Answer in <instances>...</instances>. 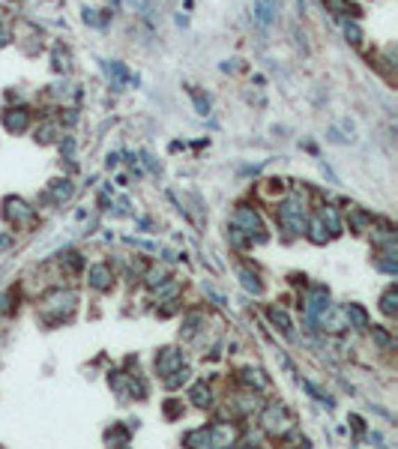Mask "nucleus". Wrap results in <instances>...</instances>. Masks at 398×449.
I'll return each instance as SVG.
<instances>
[{"mask_svg": "<svg viewBox=\"0 0 398 449\" xmlns=\"http://www.w3.org/2000/svg\"><path fill=\"white\" fill-rule=\"evenodd\" d=\"M305 222H308V216H305V192L303 195L296 192L294 198H287L285 204H278V225H282L291 237L305 234Z\"/></svg>", "mask_w": 398, "mask_h": 449, "instance_id": "1", "label": "nucleus"}, {"mask_svg": "<svg viewBox=\"0 0 398 449\" xmlns=\"http://www.w3.org/2000/svg\"><path fill=\"white\" fill-rule=\"evenodd\" d=\"M231 222H234V228H240V231H243L246 237L257 239V243H264V239H266V234H264V222H261V216L255 213V207L240 204V207L234 210Z\"/></svg>", "mask_w": 398, "mask_h": 449, "instance_id": "2", "label": "nucleus"}, {"mask_svg": "<svg viewBox=\"0 0 398 449\" xmlns=\"http://www.w3.org/2000/svg\"><path fill=\"white\" fill-rule=\"evenodd\" d=\"M291 413L285 411V404H270L266 411L261 413V425H264V432L266 434H273V437H285L287 432H291Z\"/></svg>", "mask_w": 398, "mask_h": 449, "instance_id": "3", "label": "nucleus"}, {"mask_svg": "<svg viewBox=\"0 0 398 449\" xmlns=\"http://www.w3.org/2000/svg\"><path fill=\"white\" fill-rule=\"evenodd\" d=\"M72 308H75V294H69V291H66V294L57 291V294H51V297H48L45 303H42V312L51 315V321H61V317L69 315Z\"/></svg>", "mask_w": 398, "mask_h": 449, "instance_id": "4", "label": "nucleus"}, {"mask_svg": "<svg viewBox=\"0 0 398 449\" xmlns=\"http://www.w3.org/2000/svg\"><path fill=\"white\" fill-rule=\"evenodd\" d=\"M326 306H330V294H326V287H312L308 297H305L308 321L317 324V317H321V312H326Z\"/></svg>", "mask_w": 398, "mask_h": 449, "instance_id": "5", "label": "nucleus"}, {"mask_svg": "<svg viewBox=\"0 0 398 449\" xmlns=\"http://www.w3.org/2000/svg\"><path fill=\"white\" fill-rule=\"evenodd\" d=\"M6 219L9 222H15V225H24V222H33V216H36V210L33 207H27L22 198H9L6 201Z\"/></svg>", "mask_w": 398, "mask_h": 449, "instance_id": "6", "label": "nucleus"}, {"mask_svg": "<svg viewBox=\"0 0 398 449\" xmlns=\"http://www.w3.org/2000/svg\"><path fill=\"white\" fill-rule=\"evenodd\" d=\"M183 365V351H177V347H165V351H159L156 356V372L159 375H171L174 368H180Z\"/></svg>", "mask_w": 398, "mask_h": 449, "instance_id": "7", "label": "nucleus"}, {"mask_svg": "<svg viewBox=\"0 0 398 449\" xmlns=\"http://www.w3.org/2000/svg\"><path fill=\"white\" fill-rule=\"evenodd\" d=\"M317 324H321L326 333H342V329L347 326V315L344 308H333L326 306V312H321V317H317Z\"/></svg>", "mask_w": 398, "mask_h": 449, "instance_id": "8", "label": "nucleus"}, {"mask_svg": "<svg viewBox=\"0 0 398 449\" xmlns=\"http://www.w3.org/2000/svg\"><path fill=\"white\" fill-rule=\"evenodd\" d=\"M237 443V428L231 423H218L210 428V446L222 449V446H234Z\"/></svg>", "mask_w": 398, "mask_h": 449, "instance_id": "9", "label": "nucleus"}, {"mask_svg": "<svg viewBox=\"0 0 398 449\" xmlns=\"http://www.w3.org/2000/svg\"><path fill=\"white\" fill-rule=\"evenodd\" d=\"M87 282H90V287H96V291H108V287H111V282H114L111 267L93 264L90 269H87Z\"/></svg>", "mask_w": 398, "mask_h": 449, "instance_id": "10", "label": "nucleus"}, {"mask_svg": "<svg viewBox=\"0 0 398 449\" xmlns=\"http://www.w3.org/2000/svg\"><path fill=\"white\" fill-rule=\"evenodd\" d=\"M3 126L9 129V132H24V129L31 126V114H27L24 108H9V111L3 114Z\"/></svg>", "mask_w": 398, "mask_h": 449, "instance_id": "11", "label": "nucleus"}, {"mask_svg": "<svg viewBox=\"0 0 398 449\" xmlns=\"http://www.w3.org/2000/svg\"><path fill=\"white\" fill-rule=\"evenodd\" d=\"M189 398H192L195 407H213V389L207 384H195L189 389Z\"/></svg>", "mask_w": 398, "mask_h": 449, "instance_id": "12", "label": "nucleus"}, {"mask_svg": "<svg viewBox=\"0 0 398 449\" xmlns=\"http://www.w3.org/2000/svg\"><path fill=\"white\" fill-rule=\"evenodd\" d=\"M305 234H308V239H312V243H317V246H324L326 239H330V231L324 228L321 216H315L312 222H305Z\"/></svg>", "mask_w": 398, "mask_h": 449, "instance_id": "13", "label": "nucleus"}, {"mask_svg": "<svg viewBox=\"0 0 398 449\" xmlns=\"http://www.w3.org/2000/svg\"><path fill=\"white\" fill-rule=\"evenodd\" d=\"M317 216H321V222H324L326 231H330V237L342 234V219H338V213L333 207H321V213H317Z\"/></svg>", "mask_w": 398, "mask_h": 449, "instance_id": "14", "label": "nucleus"}, {"mask_svg": "<svg viewBox=\"0 0 398 449\" xmlns=\"http://www.w3.org/2000/svg\"><path fill=\"white\" fill-rule=\"evenodd\" d=\"M270 321L282 329V333L287 336V338H294V324H291V317H287V312L285 308H278V306H273L270 308Z\"/></svg>", "mask_w": 398, "mask_h": 449, "instance_id": "15", "label": "nucleus"}, {"mask_svg": "<svg viewBox=\"0 0 398 449\" xmlns=\"http://www.w3.org/2000/svg\"><path fill=\"white\" fill-rule=\"evenodd\" d=\"M344 315H347V321H351V326H356V329H365V326H368V315H365L363 306L347 303V306H344Z\"/></svg>", "mask_w": 398, "mask_h": 449, "instance_id": "16", "label": "nucleus"}, {"mask_svg": "<svg viewBox=\"0 0 398 449\" xmlns=\"http://www.w3.org/2000/svg\"><path fill=\"white\" fill-rule=\"evenodd\" d=\"M240 285L246 287L248 294H255V297L264 294V282L257 278V273H252V269H240Z\"/></svg>", "mask_w": 398, "mask_h": 449, "instance_id": "17", "label": "nucleus"}, {"mask_svg": "<svg viewBox=\"0 0 398 449\" xmlns=\"http://www.w3.org/2000/svg\"><path fill=\"white\" fill-rule=\"evenodd\" d=\"M189 381H192V372H189L186 365L174 368L171 375H165V386H168V389H180V386H186Z\"/></svg>", "mask_w": 398, "mask_h": 449, "instance_id": "18", "label": "nucleus"}, {"mask_svg": "<svg viewBox=\"0 0 398 449\" xmlns=\"http://www.w3.org/2000/svg\"><path fill=\"white\" fill-rule=\"evenodd\" d=\"M243 384L252 386V389H266V386H270V381H266V375L261 372V368H246V372H243Z\"/></svg>", "mask_w": 398, "mask_h": 449, "instance_id": "19", "label": "nucleus"}, {"mask_svg": "<svg viewBox=\"0 0 398 449\" xmlns=\"http://www.w3.org/2000/svg\"><path fill=\"white\" fill-rule=\"evenodd\" d=\"M183 443L186 446H210V428L207 425H201V428H195V432H189L186 437H183Z\"/></svg>", "mask_w": 398, "mask_h": 449, "instance_id": "20", "label": "nucleus"}, {"mask_svg": "<svg viewBox=\"0 0 398 449\" xmlns=\"http://www.w3.org/2000/svg\"><path fill=\"white\" fill-rule=\"evenodd\" d=\"M395 246L392 249H386V252H381V255H377V269H383V273H390V276H395L398 273V264H395Z\"/></svg>", "mask_w": 398, "mask_h": 449, "instance_id": "21", "label": "nucleus"}, {"mask_svg": "<svg viewBox=\"0 0 398 449\" xmlns=\"http://www.w3.org/2000/svg\"><path fill=\"white\" fill-rule=\"evenodd\" d=\"M381 312L386 317H395L398 315V291H395V287H390V291L381 297Z\"/></svg>", "mask_w": 398, "mask_h": 449, "instance_id": "22", "label": "nucleus"}, {"mask_svg": "<svg viewBox=\"0 0 398 449\" xmlns=\"http://www.w3.org/2000/svg\"><path fill=\"white\" fill-rule=\"evenodd\" d=\"M57 135H61V126L57 123H45L42 129H36V141L39 144H51V141H57Z\"/></svg>", "mask_w": 398, "mask_h": 449, "instance_id": "23", "label": "nucleus"}, {"mask_svg": "<svg viewBox=\"0 0 398 449\" xmlns=\"http://www.w3.org/2000/svg\"><path fill=\"white\" fill-rule=\"evenodd\" d=\"M105 72H108V78H114V84H117V87L126 84V81H132V75H129L120 63H105Z\"/></svg>", "mask_w": 398, "mask_h": 449, "instance_id": "24", "label": "nucleus"}, {"mask_svg": "<svg viewBox=\"0 0 398 449\" xmlns=\"http://www.w3.org/2000/svg\"><path fill=\"white\" fill-rule=\"evenodd\" d=\"M201 324H204V317L198 315V312H195V315H189V317H186V324H183V329H180L183 338H192V336L198 333V329H201Z\"/></svg>", "mask_w": 398, "mask_h": 449, "instance_id": "25", "label": "nucleus"}, {"mask_svg": "<svg viewBox=\"0 0 398 449\" xmlns=\"http://www.w3.org/2000/svg\"><path fill=\"white\" fill-rule=\"evenodd\" d=\"M303 389H305V393H308V395L315 398V402H321V404H326V407H333V402H330V395H324L321 389H317V386H315L312 381H303Z\"/></svg>", "mask_w": 398, "mask_h": 449, "instance_id": "26", "label": "nucleus"}, {"mask_svg": "<svg viewBox=\"0 0 398 449\" xmlns=\"http://www.w3.org/2000/svg\"><path fill=\"white\" fill-rule=\"evenodd\" d=\"M368 225H372V216H365V213H360V210H353V213H351V228H353V231H365Z\"/></svg>", "mask_w": 398, "mask_h": 449, "instance_id": "27", "label": "nucleus"}, {"mask_svg": "<svg viewBox=\"0 0 398 449\" xmlns=\"http://www.w3.org/2000/svg\"><path fill=\"white\" fill-rule=\"evenodd\" d=\"M174 297H177V285L174 282L156 285V299H174Z\"/></svg>", "mask_w": 398, "mask_h": 449, "instance_id": "28", "label": "nucleus"}, {"mask_svg": "<svg viewBox=\"0 0 398 449\" xmlns=\"http://www.w3.org/2000/svg\"><path fill=\"white\" fill-rule=\"evenodd\" d=\"M344 36H347V42L360 45V42H363V30H360V24H351V22H344Z\"/></svg>", "mask_w": 398, "mask_h": 449, "instance_id": "29", "label": "nucleus"}, {"mask_svg": "<svg viewBox=\"0 0 398 449\" xmlns=\"http://www.w3.org/2000/svg\"><path fill=\"white\" fill-rule=\"evenodd\" d=\"M51 192H54V198H57V201H63V198H69V195H72V183H69V180H57Z\"/></svg>", "mask_w": 398, "mask_h": 449, "instance_id": "30", "label": "nucleus"}, {"mask_svg": "<svg viewBox=\"0 0 398 449\" xmlns=\"http://www.w3.org/2000/svg\"><path fill=\"white\" fill-rule=\"evenodd\" d=\"M372 338H374V342L381 345V347H386V351H390V347H392V338H390V333H383L381 326H374V329H372Z\"/></svg>", "mask_w": 398, "mask_h": 449, "instance_id": "31", "label": "nucleus"}, {"mask_svg": "<svg viewBox=\"0 0 398 449\" xmlns=\"http://www.w3.org/2000/svg\"><path fill=\"white\" fill-rule=\"evenodd\" d=\"M162 282H168V273H165V269H150V273H147V285H150V287L162 285Z\"/></svg>", "mask_w": 398, "mask_h": 449, "instance_id": "32", "label": "nucleus"}, {"mask_svg": "<svg viewBox=\"0 0 398 449\" xmlns=\"http://www.w3.org/2000/svg\"><path fill=\"white\" fill-rule=\"evenodd\" d=\"M126 441H129V432H123V428H114V432H108V443L126 446Z\"/></svg>", "mask_w": 398, "mask_h": 449, "instance_id": "33", "label": "nucleus"}, {"mask_svg": "<svg viewBox=\"0 0 398 449\" xmlns=\"http://www.w3.org/2000/svg\"><path fill=\"white\" fill-rule=\"evenodd\" d=\"M84 22H87V24H93V27H102V24H105L102 18H99L96 9H84Z\"/></svg>", "mask_w": 398, "mask_h": 449, "instance_id": "34", "label": "nucleus"}, {"mask_svg": "<svg viewBox=\"0 0 398 449\" xmlns=\"http://www.w3.org/2000/svg\"><path fill=\"white\" fill-rule=\"evenodd\" d=\"M192 99H195V108H198V114H207L210 111V102L201 96V93H192Z\"/></svg>", "mask_w": 398, "mask_h": 449, "instance_id": "35", "label": "nucleus"}, {"mask_svg": "<svg viewBox=\"0 0 398 449\" xmlns=\"http://www.w3.org/2000/svg\"><path fill=\"white\" fill-rule=\"evenodd\" d=\"M66 52H61V48H57V52H54V69H66L69 63H66Z\"/></svg>", "mask_w": 398, "mask_h": 449, "instance_id": "36", "label": "nucleus"}, {"mask_svg": "<svg viewBox=\"0 0 398 449\" xmlns=\"http://www.w3.org/2000/svg\"><path fill=\"white\" fill-rule=\"evenodd\" d=\"M9 246H15V237L13 234H3V237H0V252H6Z\"/></svg>", "mask_w": 398, "mask_h": 449, "instance_id": "37", "label": "nucleus"}, {"mask_svg": "<svg viewBox=\"0 0 398 449\" xmlns=\"http://www.w3.org/2000/svg\"><path fill=\"white\" fill-rule=\"evenodd\" d=\"M9 299H13L9 294H3V297H0V315H3V312H9Z\"/></svg>", "mask_w": 398, "mask_h": 449, "instance_id": "38", "label": "nucleus"}, {"mask_svg": "<svg viewBox=\"0 0 398 449\" xmlns=\"http://www.w3.org/2000/svg\"><path fill=\"white\" fill-rule=\"evenodd\" d=\"M6 42H9V30H6V27H0V48H3Z\"/></svg>", "mask_w": 398, "mask_h": 449, "instance_id": "39", "label": "nucleus"}]
</instances>
